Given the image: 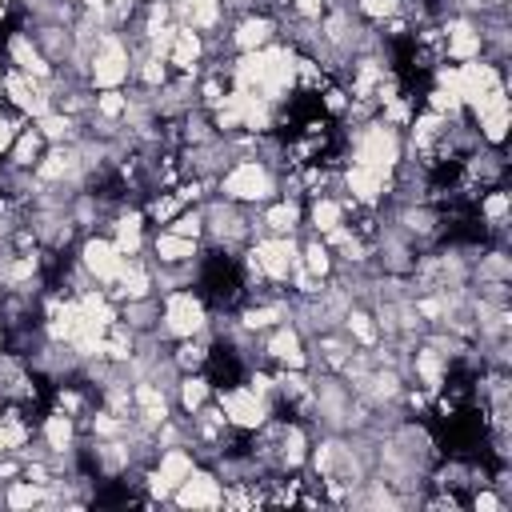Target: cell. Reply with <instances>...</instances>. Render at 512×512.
Here are the masks:
<instances>
[{
    "mask_svg": "<svg viewBox=\"0 0 512 512\" xmlns=\"http://www.w3.org/2000/svg\"><path fill=\"white\" fill-rule=\"evenodd\" d=\"M216 192L228 196V200H236V204L256 208V204H268V200L280 196V172H272V168H268L264 160H256V156H244V160H232V164L220 172Z\"/></svg>",
    "mask_w": 512,
    "mask_h": 512,
    "instance_id": "1",
    "label": "cell"
},
{
    "mask_svg": "<svg viewBox=\"0 0 512 512\" xmlns=\"http://www.w3.org/2000/svg\"><path fill=\"white\" fill-rule=\"evenodd\" d=\"M208 316L212 308L204 304V296L196 288H176L160 296V340H184V336H200L208 332Z\"/></svg>",
    "mask_w": 512,
    "mask_h": 512,
    "instance_id": "2",
    "label": "cell"
},
{
    "mask_svg": "<svg viewBox=\"0 0 512 512\" xmlns=\"http://www.w3.org/2000/svg\"><path fill=\"white\" fill-rule=\"evenodd\" d=\"M128 76H132L128 40L120 36V28H108L88 56V84H92V92H104V88H124Z\"/></svg>",
    "mask_w": 512,
    "mask_h": 512,
    "instance_id": "3",
    "label": "cell"
},
{
    "mask_svg": "<svg viewBox=\"0 0 512 512\" xmlns=\"http://www.w3.org/2000/svg\"><path fill=\"white\" fill-rule=\"evenodd\" d=\"M212 400L220 404L224 420H228L232 428H244V432L260 428V424H264V420L272 416V400H268V396H260L256 388H248L244 380H236V384H224V388H216V392H212Z\"/></svg>",
    "mask_w": 512,
    "mask_h": 512,
    "instance_id": "4",
    "label": "cell"
},
{
    "mask_svg": "<svg viewBox=\"0 0 512 512\" xmlns=\"http://www.w3.org/2000/svg\"><path fill=\"white\" fill-rule=\"evenodd\" d=\"M76 260L84 264V272H88L100 288H108V284L120 276V268H124L120 248H116L104 232H88V236H80V240H76Z\"/></svg>",
    "mask_w": 512,
    "mask_h": 512,
    "instance_id": "5",
    "label": "cell"
},
{
    "mask_svg": "<svg viewBox=\"0 0 512 512\" xmlns=\"http://www.w3.org/2000/svg\"><path fill=\"white\" fill-rule=\"evenodd\" d=\"M220 500H224V480L216 476L212 464H196L176 484V492H172L168 504H176V508H220Z\"/></svg>",
    "mask_w": 512,
    "mask_h": 512,
    "instance_id": "6",
    "label": "cell"
},
{
    "mask_svg": "<svg viewBox=\"0 0 512 512\" xmlns=\"http://www.w3.org/2000/svg\"><path fill=\"white\" fill-rule=\"evenodd\" d=\"M272 40H280V24L276 16L268 12H244L236 20H228V48L240 56V52H256V48H268Z\"/></svg>",
    "mask_w": 512,
    "mask_h": 512,
    "instance_id": "7",
    "label": "cell"
},
{
    "mask_svg": "<svg viewBox=\"0 0 512 512\" xmlns=\"http://www.w3.org/2000/svg\"><path fill=\"white\" fill-rule=\"evenodd\" d=\"M4 64L16 68V72H24V76H32V80H52V72H56L48 64V56L36 48V40H32L28 28H12L8 32V40H4Z\"/></svg>",
    "mask_w": 512,
    "mask_h": 512,
    "instance_id": "8",
    "label": "cell"
},
{
    "mask_svg": "<svg viewBox=\"0 0 512 512\" xmlns=\"http://www.w3.org/2000/svg\"><path fill=\"white\" fill-rule=\"evenodd\" d=\"M256 224H260V236H300V228H304V200L276 196L268 204H256Z\"/></svg>",
    "mask_w": 512,
    "mask_h": 512,
    "instance_id": "9",
    "label": "cell"
},
{
    "mask_svg": "<svg viewBox=\"0 0 512 512\" xmlns=\"http://www.w3.org/2000/svg\"><path fill=\"white\" fill-rule=\"evenodd\" d=\"M200 252H204L200 240L176 236V232H168V228H156V232L148 236V256H152V264H196Z\"/></svg>",
    "mask_w": 512,
    "mask_h": 512,
    "instance_id": "10",
    "label": "cell"
},
{
    "mask_svg": "<svg viewBox=\"0 0 512 512\" xmlns=\"http://www.w3.org/2000/svg\"><path fill=\"white\" fill-rule=\"evenodd\" d=\"M168 68L200 76V68H204V36L196 28H184V24L176 28V40L168 48Z\"/></svg>",
    "mask_w": 512,
    "mask_h": 512,
    "instance_id": "11",
    "label": "cell"
},
{
    "mask_svg": "<svg viewBox=\"0 0 512 512\" xmlns=\"http://www.w3.org/2000/svg\"><path fill=\"white\" fill-rule=\"evenodd\" d=\"M44 148H48V140H44V136H40V128L28 120V124L20 128V136L12 140V148L4 152V164H12V168H28V172H32V168H36V160L44 156Z\"/></svg>",
    "mask_w": 512,
    "mask_h": 512,
    "instance_id": "12",
    "label": "cell"
},
{
    "mask_svg": "<svg viewBox=\"0 0 512 512\" xmlns=\"http://www.w3.org/2000/svg\"><path fill=\"white\" fill-rule=\"evenodd\" d=\"M120 320H124L136 336H152V332L160 328V296H144V300L120 304Z\"/></svg>",
    "mask_w": 512,
    "mask_h": 512,
    "instance_id": "13",
    "label": "cell"
},
{
    "mask_svg": "<svg viewBox=\"0 0 512 512\" xmlns=\"http://www.w3.org/2000/svg\"><path fill=\"white\" fill-rule=\"evenodd\" d=\"M340 328L348 332V340H352L356 348H376V344H380V328H376V316H372L368 304H352V308L344 312V324H340Z\"/></svg>",
    "mask_w": 512,
    "mask_h": 512,
    "instance_id": "14",
    "label": "cell"
},
{
    "mask_svg": "<svg viewBox=\"0 0 512 512\" xmlns=\"http://www.w3.org/2000/svg\"><path fill=\"white\" fill-rule=\"evenodd\" d=\"M212 380L204 376V372H180V380H176V408L180 412H196V408H204L208 400H212Z\"/></svg>",
    "mask_w": 512,
    "mask_h": 512,
    "instance_id": "15",
    "label": "cell"
},
{
    "mask_svg": "<svg viewBox=\"0 0 512 512\" xmlns=\"http://www.w3.org/2000/svg\"><path fill=\"white\" fill-rule=\"evenodd\" d=\"M36 128H40V136L48 140V144H72L76 140V132H80V120H72L68 112H60V108H48L44 116H36L32 120Z\"/></svg>",
    "mask_w": 512,
    "mask_h": 512,
    "instance_id": "16",
    "label": "cell"
},
{
    "mask_svg": "<svg viewBox=\"0 0 512 512\" xmlns=\"http://www.w3.org/2000/svg\"><path fill=\"white\" fill-rule=\"evenodd\" d=\"M300 264H304L312 276L328 280V276H332V248H328L320 236L304 232V240H300Z\"/></svg>",
    "mask_w": 512,
    "mask_h": 512,
    "instance_id": "17",
    "label": "cell"
},
{
    "mask_svg": "<svg viewBox=\"0 0 512 512\" xmlns=\"http://www.w3.org/2000/svg\"><path fill=\"white\" fill-rule=\"evenodd\" d=\"M124 108H128V88H104L92 96V116H100V120L124 124Z\"/></svg>",
    "mask_w": 512,
    "mask_h": 512,
    "instance_id": "18",
    "label": "cell"
},
{
    "mask_svg": "<svg viewBox=\"0 0 512 512\" xmlns=\"http://www.w3.org/2000/svg\"><path fill=\"white\" fill-rule=\"evenodd\" d=\"M400 12V0H356V16L364 20V24H384L388 16H396Z\"/></svg>",
    "mask_w": 512,
    "mask_h": 512,
    "instance_id": "19",
    "label": "cell"
},
{
    "mask_svg": "<svg viewBox=\"0 0 512 512\" xmlns=\"http://www.w3.org/2000/svg\"><path fill=\"white\" fill-rule=\"evenodd\" d=\"M4 452H8V440H4V432H0V456H4Z\"/></svg>",
    "mask_w": 512,
    "mask_h": 512,
    "instance_id": "20",
    "label": "cell"
}]
</instances>
